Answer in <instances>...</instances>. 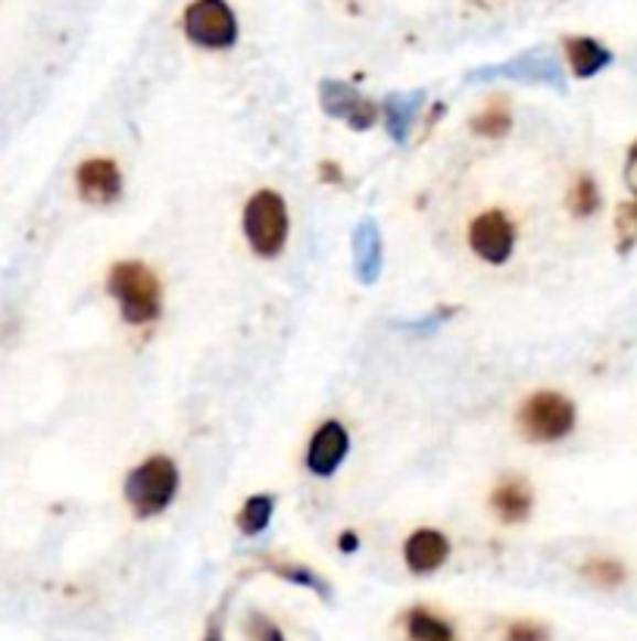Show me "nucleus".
<instances>
[{"label": "nucleus", "mask_w": 637, "mask_h": 641, "mask_svg": "<svg viewBox=\"0 0 637 641\" xmlns=\"http://www.w3.org/2000/svg\"><path fill=\"white\" fill-rule=\"evenodd\" d=\"M107 291L119 303L129 325H150L163 317V285L156 273L141 260H122L110 266Z\"/></svg>", "instance_id": "f257e3e1"}, {"label": "nucleus", "mask_w": 637, "mask_h": 641, "mask_svg": "<svg viewBox=\"0 0 637 641\" xmlns=\"http://www.w3.org/2000/svg\"><path fill=\"white\" fill-rule=\"evenodd\" d=\"M182 485V476L175 460L166 453H153L144 463H138L126 479V504L138 520L160 516L172 508Z\"/></svg>", "instance_id": "f03ea898"}, {"label": "nucleus", "mask_w": 637, "mask_h": 641, "mask_svg": "<svg viewBox=\"0 0 637 641\" xmlns=\"http://www.w3.org/2000/svg\"><path fill=\"white\" fill-rule=\"evenodd\" d=\"M244 238L250 250L257 257H279L284 245H288V235H291V216H288V204L279 191L260 189L250 194V201L244 204L241 216Z\"/></svg>", "instance_id": "7ed1b4c3"}, {"label": "nucleus", "mask_w": 637, "mask_h": 641, "mask_svg": "<svg viewBox=\"0 0 637 641\" xmlns=\"http://www.w3.org/2000/svg\"><path fill=\"white\" fill-rule=\"evenodd\" d=\"M519 429L535 445H557L575 432V404L560 392H535L519 407Z\"/></svg>", "instance_id": "20e7f679"}, {"label": "nucleus", "mask_w": 637, "mask_h": 641, "mask_svg": "<svg viewBox=\"0 0 637 641\" xmlns=\"http://www.w3.org/2000/svg\"><path fill=\"white\" fill-rule=\"evenodd\" d=\"M182 25L187 41L204 51H228L238 41V17L225 0H191Z\"/></svg>", "instance_id": "39448f33"}, {"label": "nucleus", "mask_w": 637, "mask_h": 641, "mask_svg": "<svg viewBox=\"0 0 637 641\" xmlns=\"http://www.w3.org/2000/svg\"><path fill=\"white\" fill-rule=\"evenodd\" d=\"M468 247L478 260L504 266L516 250V223L504 210H485L468 223Z\"/></svg>", "instance_id": "423d86ee"}, {"label": "nucleus", "mask_w": 637, "mask_h": 641, "mask_svg": "<svg viewBox=\"0 0 637 641\" xmlns=\"http://www.w3.org/2000/svg\"><path fill=\"white\" fill-rule=\"evenodd\" d=\"M75 191L94 207H110L122 197V170L110 157H88L75 170Z\"/></svg>", "instance_id": "0eeeda50"}, {"label": "nucleus", "mask_w": 637, "mask_h": 641, "mask_svg": "<svg viewBox=\"0 0 637 641\" xmlns=\"http://www.w3.org/2000/svg\"><path fill=\"white\" fill-rule=\"evenodd\" d=\"M350 453V432L344 423L325 419L306 445V467L313 476H332Z\"/></svg>", "instance_id": "6e6552de"}, {"label": "nucleus", "mask_w": 637, "mask_h": 641, "mask_svg": "<svg viewBox=\"0 0 637 641\" xmlns=\"http://www.w3.org/2000/svg\"><path fill=\"white\" fill-rule=\"evenodd\" d=\"M450 542L444 532L438 528H415L410 538L403 542V564L415 576H429L434 569L447 564Z\"/></svg>", "instance_id": "1a4fd4ad"}, {"label": "nucleus", "mask_w": 637, "mask_h": 641, "mask_svg": "<svg viewBox=\"0 0 637 641\" xmlns=\"http://www.w3.org/2000/svg\"><path fill=\"white\" fill-rule=\"evenodd\" d=\"M535 508V491L522 476H504L494 489H490V510L497 513V520L512 526V523H525Z\"/></svg>", "instance_id": "9d476101"}, {"label": "nucleus", "mask_w": 637, "mask_h": 641, "mask_svg": "<svg viewBox=\"0 0 637 641\" xmlns=\"http://www.w3.org/2000/svg\"><path fill=\"white\" fill-rule=\"evenodd\" d=\"M322 107L325 114L337 116V119H347L354 129H369L375 122V104H369L366 97H359L350 85H341V82H325L322 85Z\"/></svg>", "instance_id": "9b49d317"}, {"label": "nucleus", "mask_w": 637, "mask_h": 641, "mask_svg": "<svg viewBox=\"0 0 637 641\" xmlns=\"http://www.w3.org/2000/svg\"><path fill=\"white\" fill-rule=\"evenodd\" d=\"M565 57H569V70L579 78L597 76L600 70L613 63V54L597 39H584V35L565 39Z\"/></svg>", "instance_id": "f8f14e48"}, {"label": "nucleus", "mask_w": 637, "mask_h": 641, "mask_svg": "<svg viewBox=\"0 0 637 641\" xmlns=\"http://www.w3.org/2000/svg\"><path fill=\"white\" fill-rule=\"evenodd\" d=\"M472 132L487 141H500L512 132V110L506 97H490L478 114L472 116Z\"/></svg>", "instance_id": "ddd939ff"}, {"label": "nucleus", "mask_w": 637, "mask_h": 641, "mask_svg": "<svg viewBox=\"0 0 637 641\" xmlns=\"http://www.w3.org/2000/svg\"><path fill=\"white\" fill-rule=\"evenodd\" d=\"M407 641H456V632L444 617L431 613L429 607H412L403 617Z\"/></svg>", "instance_id": "4468645a"}, {"label": "nucleus", "mask_w": 637, "mask_h": 641, "mask_svg": "<svg viewBox=\"0 0 637 641\" xmlns=\"http://www.w3.org/2000/svg\"><path fill=\"white\" fill-rule=\"evenodd\" d=\"M272 513H276V498L272 494H253L238 510V528H241L247 538H257V535H262L269 528Z\"/></svg>", "instance_id": "2eb2a0df"}, {"label": "nucleus", "mask_w": 637, "mask_h": 641, "mask_svg": "<svg viewBox=\"0 0 637 641\" xmlns=\"http://www.w3.org/2000/svg\"><path fill=\"white\" fill-rule=\"evenodd\" d=\"M565 204H569V210H572V216H579V220L594 216V213L600 210L597 182H594L591 175H579V179L572 182V189H569Z\"/></svg>", "instance_id": "dca6fc26"}, {"label": "nucleus", "mask_w": 637, "mask_h": 641, "mask_svg": "<svg viewBox=\"0 0 637 641\" xmlns=\"http://www.w3.org/2000/svg\"><path fill=\"white\" fill-rule=\"evenodd\" d=\"M272 573L281 576V579H288V583L303 585V588H310V591H318L322 598H328L332 595V588L325 585L322 576H316L313 569H306V566L300 564H272Z\"/></svg>", "instance_id": "f3484780"}, {"label": "nucleus", "mask_w": 637, "mask_h": 641, "mask_svg": "<svg viewBox=\"0 0 637 641\" xmlns=\"http://www.w3.org/2000/svg\"><path fill=\"white\" fill-rule=\"evenodd\" d=\"M584 576L594 585H600V588H616L625 579V569L613 557H594V560L584 564Z\"/></svg>", "instance_id": "a211bd4d"}, {"label": "nucleus", "mask_w": 637, "mask_h": 641, "mask_svg": "<svg viewBox=\"0 0 637 641\" xmlns=\"http://www.w3.org/2000/svg\"><path fill=\"white\" fill-rule=\"evenodd\" d=\"M616 238L622 250H631L637 245V197L625 201L616 210Z\"/></svg>", "instance_id": "6ab92c4d"}, {"label": "nucleus", "mask_w": 637, "mask_h": 641, "mask_svg": "<svg viewBox=\"0 0 637 641\" xmlns=\"http://www.w3.org/2000/svg\"><path fill=\"white\" fill-rule=\"evenodd\" d=\"M504 641H550V632H547V626H541V622L519 620L506 626Z\"/></svg>", "instance_id": "aec40b11"}, {"label": "nucleus", "mask_w": 637, "mask_h": 641, "mask_svg": "<svg viewBox=\"0 0 637 641\" xmlns=\"http://www.w3.org/2000/svg\"><path fill=\"white\" fill-rule=\"evenodd\" d=\"M250 639L253 641H284V632H281L276 622L262 613H253L250 617Z\"/></svg>", "instance_id": "412c9836"}, {"label": "nucleus", "mask_w": 637, "mask_h": 641, "mask_svg": "<svg viewBox=\"0 0 637 641\" xmlns=\"http://www.w3.org/2000/svg\"><path fill=\"white\" fill-rule=\"evenodd\" d=\"M388 110H391V116H397V129H391V135H397V138H400V141H403V138H407V129H410V116H412V104L410 107H403V100H400V97H393L391 100V107H388Z\"/></svg>", "instance_id": "4be33fe9"}, {"label": "nucleus", "mask_w": 637, "mask_h": 641, "mask_svg": "<svg viewBox=\"0 0 637 641\" xmlns=\"http://www.w3.org/2000/svg\"><path fill=\"white\" fill-rule=\"evenodd\" d=\"M625 185H628V191L637 197V141L631 145L628 160H625Z\"/></svg>", "instance_id": "5701e85b"}, {"label": "nucleus", "mask_w": 637, "mask_h": 641, "mask_svg": "<svg viewBox=\"0 0 637 641\" xmlns=\"http://www.w3.org/2000/svg\"><path fill=\"white\" fill-rule=\"evenodd\" d=\"M318 175H322L325 182H344V175L337 172L335 163H322V167H318Z\"/></svg>", "instance_id": "b1692460"}, {"label": "nucleus", "mask_w": 637, "mask_h": 641, "mask_svg": "<svg viewBox=\"0 0 637 641\" xmlns=\"http://www.w3.org/2000/svg\"><path fill=\"white\" fill-rule=\"evenodd\" d=\"M337 547H341V551H356V535H354V532H344V535L337 538Z\"/></svg>", "instance_id": "393cba45"}, {"label": "nucleus", "mask_w": 637, "mask_h": 641, "mask_svg": "<svg viewBox=\"0 0 637 641\" xmlns=\"http://www.w3.org/2000/svg\"><path fill=\"white\" fill-rule=\"evenodd\" d=\"M204 641H223V639H219V635H216V632H209V635H206Z\"/></svg>", "instance_id": "a878e982"}]
</instances>
